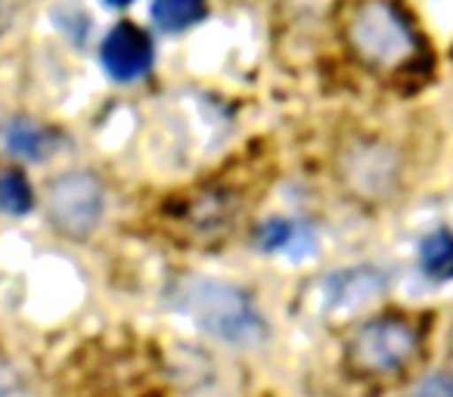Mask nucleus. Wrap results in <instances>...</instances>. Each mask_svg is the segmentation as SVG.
Instances as JSON below:
<instances>
[{
  "label": "nucleus",
  "mask_w": 453,
  "mask_h": 397,
  "mask_svg": "<svg viewBox=\"0 0 453 397\" xmlns=\"http://www.w3.org/2000/svg\"><path fill=\"white\" fill-rule=\"evenodd\" d=\"M171 308L202 335L230 347H258L267 341V320L242 286L218 277H187L171 292Z\"/></svg>",
  "instance_id": "obj_1"
},
{
  "label": "nucleus",
  "mask_w": 453,
  "mask_h": 397,
  "mask_svg": "<svg viewBox=\"0 0 453 397\" xmlns=\"http://www.w3.org/2000/svg\"><path fill=\"white\" fill-rule=\"evenodd\" d=\"M351 53L379 75H397L419 57L422 44L397 0H364L345 26Z\"/></svg>",
  "instance_id": "obj_2"
},
{
  "label": "nucleus",
  "mask_w": 453,
  "mask_h": 397,
  "mask_svg": "<svg viewBox=\"0 0 453 397\" xmlns=\"http://www.w3.org/2000/svg\"><path fill=\"white\" fill-rule=\"evenodd\" d=\"M106 215V189L88 171H69L50 183L47 193V218L53 230L69 240H88Z\"/></svg>",
  "instance_id": "obj_3"
},
{
  "label": "nucleus",
  "mask_w": 453,
  "mask_h": 397,
  "mask_svg": "<svg viewBox=\"0 0 453 397\" xmlns=\"http://www.w3.org/2000/svg\"><path fill=\"white\" fill-rule=\"evenodd\" d=\"M339 177L360 199H388L401 183V156L379 137H354L339 149Z\"/></svg>",
  "instance_id": "obj_4"
},
{
  "label": "nucleus",
  "mask_w": 453,
  "mask_h": 397,
  "mask_svg": "<svg viewBox=\"0 0 453 397\" xmlns=\"http://www.w3.org/2000/svg\"><path fill=\"white\" fill-rule=\"evenodd\" d=\"M416 339L413 326L395 317H382L372 320L366 326H360V332L354 335V357L360 366L372 372H388L403 366L416 354Z\"/></svg>",
  "instance_id": "obj_5"
},
{
  "label": "nucleus",
  "mask_w": 453,
  "mask_h": 397,
  "mask_svg": "<svg viewBox=\"0 0 453 397\" xmlns=\"http://www.w3.org/2000/svg\"><path fill=\"white\" fill-rule=\"evenodd\" d=\"M100 63L112 81L131 84L140 81L156 63V50H152V38L137 26V22L125 19L103 38L100 47Z\"/></svg>",
  "instance_id": "obj_6"
},
{
  "label": "nucleus",
  "mask_w": 453,
  "mask_h": 397,
  "mask_svg": "<svg viewBox=\"0 0 453 397\" xmlns=\"http://www.w3.org/2000/svg\"><path fill=\"white\" fill-rule=\"evenodd\" d=\"M385 289V279L376 271H342L329 279V304L339 310H360L372 304Z\"/></svg>",
  "instance_id": "obj_7"
},
{
  "label": "nucleus",
  "mask_w": 453,
  "mask_h": 397,
  "mask_svg": "<svg viewBox=\"0 0 453 397\" xmlns=\"http://www.w3.org/2000/svg\"><path fill=\"white\" fill-rule=\"evenodd\" d=\"M53 137L44 125L32 118H13L4 127V149L22 162H41L50 152Z\"/></svg>",
  "instance_id": "obj_8"
},
{
  "label": "nucleus",
  "mask_w": 453,
  "mask_h": 397,
  "mask_svg": "<svg viewBox=\"0 0 453 397\" xmlns=\"http://www.w3.org/2000/svg\"><path fill=\"white\" fill-rule=\"evenodd\" d=\"M419 267L434 283L453 279V230L438 227L419 242Z\"/></svg>",
  "instance_id": "obj_9"
},
{
  "label": "nucleus",
  "mask_w": 453,
  "mask_h": 397,
  "mask_svg": "<svg viewBox=\"0 0 453 397\" xmlns=\"http://www.w3.org/2000/svg\"><path fill=\"white\" fill-rule=\"evenodd\" d=\"M205 16H208L205 0H152V19L168 34L196 28Z\"/></svg>",
  "instance_id": "obj_10"
},
{
  "label": "nucleus",
  "mask_w": 453,
  "mask_h": 397,
  "mask_svg": "<svg viewBox=\"0 0 453 397\" xmlns=\"http://www.w3.org/2000/svg\"><path fill=\"white\" fill-rule=\"evenodd\" d=\"M32 209H35V193H32V183L26 180V174L4 171L0 174V211L19 218L28 215Z\"/></svg>",
  "instance_id": "obj_11"
},
{
  "label": "nucleus",
  "mask_w": 453,
  "mask_h": 397,
  "mask_svg": "<svg viewBox=\"0 0 453 397\" xmlns=\"http://www.w3.org/2000/svg\"><path fill=\"white\" fill-rule=\"evenodd\" d=\"M302 236L304 230H298V224L280 221L277 218V221H267L261 227V246H265V252H289Z\"/></svg>",
  "instance_id": "obj_12"
},
{
  "label": "nucleus",
  "mask_w": 453,
  "mask_h": 397,
  "mask_svg": "<svg viewBox=\"0 0 453 397\" xmlns=\"http://www.w3.org/2000/svg\"><path fill=\"white\" fill-rule=\"evenodd\" d=\"M410 397H453V382L447 376H428L416 385Z\"/></svg>",
  "instance_id": "obj_13"
},
{
  "label": "nucleus",
  "mask_w": 453,
  "mask_h": 397,
  "mask_svg": "<svg viewBox=\"0 0 453 397\" xmlns=\"http://www.w3.org/2000/svg\"><path fill=\"white\" fill-rule=\"evenodd\" d=\"M10 394H13V376L0 366V397H10Z\"/></svg>",
  "instance_id": "obj_14"
},
{
  "label": "nucleus",
  "mask_w": 453,
  "mask_h": 397,
  "mask_svg": "<svg viewBox=\"0 0 453 397\" xmlns=\"http://www.w3.org/2000/svg\"><path fill=\"white\" fill-rule=\"evenodd\" d=\"M106 4H109V7H131L134 0H106Z\"/></svg>",
  "instance_id": "obj_15"
}]
</instances>
